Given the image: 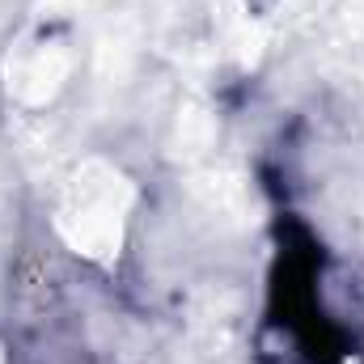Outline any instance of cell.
<instances>
[{
  "mask_svg": "<svg viewBox=\"0 0 364 364\" xmlns=\"http://www.w3.org/2000/svg\"><path fill=\"white\" fill-rule=\"evenodd\" d=\"M9 93L26 106H47L55 93L64 90L68 73H73V55L64 43H38V47H21L9 55Z\"/></svg>",
  "mask_w": 364,
  "mask_h": 364,
  "instance_id": "3",
  "label": "cell"
},
{
  "mask_svg": "<svg viewBox=\"0 0 364 364\" xmlns=\"http://www.w3.org/2000/svg\"><path fill=\"white\" fill-rule=\"evenodd\" d=\"M174 149L186 161H203L216 149V114L208 102H199V97L182 102L178 123H174Z\"/></svg>",
  "mask_w": 364,
  "mask_h": 364,
  "instance_id": "4",
  "label": "cell"
},
{
  "mask_svg": "<svg viewBox=\"0 0 364 364\" xmlns=\"http://www.w3.org/2000/svg\"><path fill=\"white\" fill-rule=\"evenodd\" d=\"M191 195L199 199V208L208 216H216L220 225H233V229H250L259 220V203H255V191L250 178L233 166H216V161H203L191 170Z\"/></svg>",
  "mask_w": 364,
  "mask_h": 364,
  "instance_id": "2",
  "label": "cell"
},
{
  "mask_svg": "<svg viewBox=\"0 0 364 364\" xmlns=\"http://www.w3.org/2000/svg\"><path fill=\"white\" fill-rule=\"evenodd\" d=\"M0 364H4V352H0Z\"/></svg>",
  "mask_w": 364,
  "mask_h": 364,
  "instance_id": "5",
  "label": "cell"
},
{
  "mask_svg": "<svg viewBox=\"0 0 364 364\" xmlns=\"http://www.w3.org/2000/svg\"><path fill=\"white\" fill-rule=\"evenodd\" d=\"M132 182L123 178L110 161L85 157L60 195L55 208V229L60 237L93 263H114L123 250V225L132 212Z\"/></svg>",
  "mask_w": 364,
  "mask_h": 364,
  "instance_id": "1",
  "label": "cell"
}]
</instances>
